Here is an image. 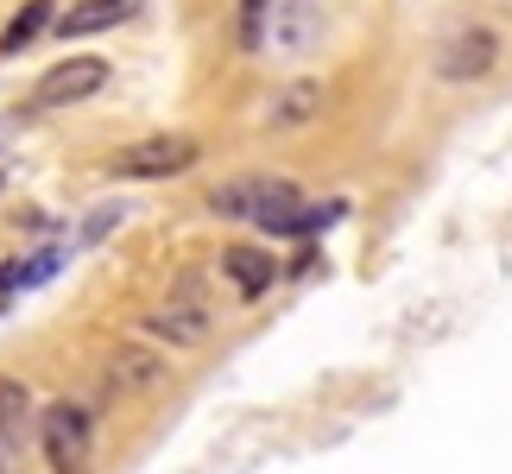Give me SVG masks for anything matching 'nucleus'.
Masks as SVG:
<instances>
[{"label":"nucleus","instance_id":"1","mask_svg":"<svg viewBox=\"0 0 512 474\" xmlns=\"http://www.w3.org/2000/svg\"><path fill=\"white\" fill-rule=\"evenodd\" d=\"M196 158H203V140H190V133H146V140L114 152V177H127V184H165V177H184Z\"/></svg>","mask_w":512,"mask_h":474},{"label":"nucleus","instance_id":"2","mask_svg":"<svg viewBox=\"0 0 512 474\" xmlns=\"http://www.w3.org/2000/svg\"><path fill=\"white\" fill-rule=\"evenodd\" d=\"M89 443H95L89 405H76V399L45 405V418H38V449H45L51 474H89Z\"/></svg>","mask_w":512,"mask_h":474},{"label":"nucleus","instance_id":"3","mask_svg":"<svg viewBox=\"0 0 512 474\" xmlns=\"http://www.w3.org/2000/svg\"><path fill=\"white\" fill-rule=\"evenodd\" d=\"M500 32L494 26H449L437 38V57H430V70L443 76V83H481V76L500 70Z\"/></svg>","mask_w":512,"mask_h":474},{"label":"nucleus","instance_id":"4","mask_svg":"<svg viewBox=\"0 0 512 474\" xmlns=\"http://www.w3.org/2000/svg\"><path fill=\"white\" fill-rule=\"evenodd\" d=\"M108 76H114L108 57H64V64H51L45 76H38L32 102L38 108H76V102H89V95H102Z\"/></svg>","mask_w":512,"mask_h":474},{"label":"nucleus","instance_id":"5","mask_svg":"<svg viewBox=\"0 0 512 474\" xmlns=\"http://www.w3.org/2000/svg\"><path fill=\"white\" fill-rule=\"evenodd\" d=\"M108 386L133 392V399H152V392L171 386V361L152 342H114L108 348Z\"/></svg>","mask_w":512,"mask_h":474},{"label":"nucleus","instance_id":"6","mask_svg":"<svg viewBox=\"0 0 512 474\" xmlns=\"http://www.w3.org/2000/svg\"><path fill=\"white\" fill-rule=\"evenodd\" d=\"M247 222H260L272 241H291V234H304V190L291 184V177H253Z\"/></svg>","mask_w":512,"mask_h":474},{"label":"nucleus","instance_id":"7","mask_svg":"<svg viewBox=\"0 0 512 474\" xmlns=\"http://www.w3.org/2000/svg\"><path fill=\"white\" fill-rule=\"evenodd\" d=\"M140 335L146 342H171V348H203L209 342V310H196V304H152L140 310Z\"/></svg>","mask_w":512,"mask_h":474},{"label":"nucleus","instance_id":"8","mask_svg":"<svg viewBox=\"0 0 512 474\" xmlns=\"http://www.w3.org/2000/svg\"><path fill=\"white\" fill-rule=\"evenodd\" d=\"M266 38H272L279 51H310V45L323 38V7H317V0H272Z\"/></svg>","mask_w":512,"mask_h":474},{"label":"nucleus","instance_id":"9","mask_svg":"<svg viewBox=\"0 0 512 474\" xmlns=\"http://www.w3.org/2000/svg\"><path fill=\"white\" fill-rule=\"evenodd\" d=\"M323 114V83L317 76H298V83H285V89H272V102H266V127L272 133H298L310 127Z\"/></svg>","mask_w":512,"mask_h":474},{"label":"nucleus","instance_id":"10","mask_svg":"<svg viewBox=\"0 0 512 474\" xmlns=\"http://www.w3.org/2000/svg\"><path fill=\"white\" fill-rule=\"evenodd\" d=\"M222 279L241 291V298H266V291L279 285V266H272V253H266V247L234 241V247L222 253Z\"/></svg>","mask_w":512,"mask_h":474},{"label":"nucleus","instance_id":"11","mask_svg":"<svg viewBox=\"0 0 512 474\" xmlns=\"http://www.w3.org/2000/svg\"><path fill=\"white\" fill-rule=\"evenodd\" d=\"M140 13V0H76L70 13H57L51 26L57 38H89V32H108V26H121V19Z\"/></svg>","mask_w":512,"mask_h":474},{"label":"nucleus","instance_id":"12","mask_svg":"<svg viewBox=\"0 0 512 474\" xmlns=\"http://www.w3.org/2000/svg\"><path fill=\"white\" fill-rule=\"evenodd\" d=\"M64 266H70V247H45V253H32V260H13L7 272H0V298H13V291H32V285H45V279H57Z\"/></svg>","mask_w":512,"mask_h":474},{"label":"nucleus","instance_id":"13","mask_svg":"<svg viewBox=\"0 0 512 474\" xmlns=\"http://www.w3.org/2000/svg\"><path fill=\"white\" fill-rule=\"evenodd\" d=\"M51 19H57V13H51V0H26V7H19L7 26H0V57H19L26 45H38V32H45Z\"/></svg>","mask_w":512,"mask_h":474},{"label":"nucleus","instance_id":"14","mask_svg":"<svg viewBox=\"0 0 512 474\" xmlns=\"http://www.w3.org/2000/svg\"><path fill=\"white\" fill-rule=\"evenodd\" d=\"M32 430V392L19 380H0V449H19Z\"/></svg>","mask_w":512,"mask_h":474},{"label":"nucleus","instance_id":"15","mask_svg":"<svg viewBox=\"0 0 512 474\" xmlns=\"http://www.w3.org/2000/svg\"><path fill=\"white\" fill-rule=\"evenodd\" d=\"M247 203H253V177H241V184H215V190H209V209L228 215V222H241Z\"/></svg>","mask_w":512,"mask_h":474},{"label":"nucleus","instance_id":"16","mask_svg":"<svg viewBox=\"0 0 512 474\" xmlns=\"http://www.w3.org/2000/svg\"><path fill=\"white\" fill-rule=\"evenodd\" d=\"M266 13H272V0H241V45L247 51L266 45Z\"/></svg>","mask_w":512,"mask_h":474},{"label":"nucleus","instance_id":"17","mask_svg":"<svg viewBox=\"0 0 512 474\" xmlns=\"http://www.w3.org/2000/svg\"><path fill=\"white\" fill-rule=\"evenodd\" d=\"M121 215H127V203H102V209H95V215H89V222H83V241L95 247V241H102V234H108L114 222H121Z\"/></svg>","mask_w":512,"mask_h":474},{"label":"nucleus","instance_id":"18","mask_svg":"<svg viewBox=\"0 0 512 474\" xmlns=\"http://www.w3.org/2000/svg\"><path fill=\"white\" fill-rule=\"evenodd\" d=\"M0 190H7V171H0Z\"/></svg>","mask_w":512,"mask_h":474},{"label":"nucleus","instance_id":"19","mask_svg":"<svg viewBox=\"0 0 512 474\" xmlns=\"http://www.w3.org/2000/svg\"><path fill=\"white\" fill-rule=\"evenodd\" d=\"M0 474H7V468H0Z\"/></svg>","mask_w":512,"mask_h":474}]
</instances>
